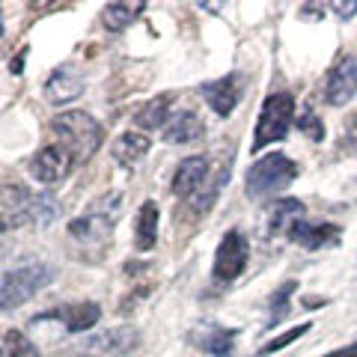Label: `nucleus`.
Segmentation results:
<instances>
[{
	"mask_svg": "<svg viewBox=\"0 0 357 357\" xmlns=\"http://www.w3.org/2000/svg\"><path fill=\"white\" fill-rule=\"evenodd\" d=\"M0 215H3V229H18V227H27V223L48 227V223L60 215V208L51 194H33L24 185L3 182V206H0Z\"/></svg>",
	"mask_w": 357,
	"mask_h": 357,
	"instance_id": "obj_1",
	"label": "nucleus"
},
{
	"mask_svg": "<svg viewBox=\"0 0 357 357\" xmlns=\"http://www.w3.org/2000/svg\"><path fill=\"white\" fill-rule=\"evenodd\" d=\"M122 215V197L119 194H107L98 197L93 206L86 208V215L75 218L69 223V236L81 244H89V248H98V244L110 241L114 236V223Z\"/></svg>",
	"mask_w": 357,
	"mask_h": 357,
	"instance_id": "obj_2",
	"label": "nucleus"
},
{
	"mask_svg": "<svg viewBox=\"0 0 357 357\" xmlns=\"http://www.w3.org/2000/svg\"><path fill=\"white\" fill-rule=\"evenodd\" d=\"M51 131L57 134L60 143L75 155V158H89V155H96L98 146H102V140H105L102 126H98L89 114H84V110H66V114L54 116Z\"/></svg>",
	"mask_w": 357,
	"mask_h": 357,
	"instance_id": "obj_3",
	"label": "nucleus"
},
{
	"mask_svg": "<svg viewBox=\"0 0 357 357\" xmlns=\"http://www.w3.org/2000/svg\"><path fill=\"white\" fill-rule=\"evenodd\" d=\"M298 178V164L289 158V155H262L256 164H250L248 176H244V191L250 199H262L271 197L277 191H283Z\"/></svg>",
	"mask_w": 357,
	"mask_h": 357,
	"instance_id": "obj_4",
	"label": "nucleus"
},
{
	"mask_svg": "<svg viewBox=\"0 0 357 357\" xmlns=\"http://www.w3.org/2000/svg\"><path fill=\"white\" fill-rule=\"evenodd\" d=\"M295 122V98L289 93H271L262 102L259 119H256L253 131V152H262L265 146L283 140Z\"/></svg>",
	"mask_w": 357,
	"mask_h": 357,
	"instance_id": "obj_5",
	"label": "nucleus"
},
{
	"mask_svg": "<svg viewBox=\"0 0 357 357\" xmlns=\"http://www.w3.org/2000/svg\"><path fill=\"white\" fill-rule=\"evenodd\" d=\"M54 277H57V271L45 262H27V265H18L13 271H6L3 286H0L3 310H15L21 304H27L36 292H42L45 286L54 283Z\"/></svg>",
	"mask_w": 357,
	"mask_h": 357,
	"instance_id": "obj_6",
	"label": "nucleus"
},
{
	"mask_svg": "<svg viewBox=\"0 0 357 357\" xmlns=\"http://www.w3.org/2000/svg\"><path fill=\"white\" fill-rule=\"evenodd\" d=\"M248 259H250L248 238H244L238 229H229L215 250V268H211V274H215L218 283H232L238 274H244Z\"/></svg>",
	"mask_w": 357,
	"mask_h": 357,
	"instance_id": "obj_7",
	"label": "nucleus"
},
{
	"mask_svg": "<svg viewBox=\"0 0 357 357\" xmlns=\"http://www.w3.org/2000/svg\"><path fill=\"white\" fill-rule=\"evenodd\" d=\"M321 89H325V102L331 107L349 105L357 96V60L351 57V54H340L337 63L328 69Z\"/></svg>",
	"mask_w": 357,
	"mask_h": 357,
	"instance_id": "obj_8",
	"label": "nucleus"
},
{
	"mask_svg": "<svg viewBox=\"0 0 357 357\" xmlns=\"http://www.w3.org/2000/svg\"><path fill=\"white\" fill-rule=\"evenodd\" d=\"M48 319L63 321V328L69 333H84L102 319V307L96 301H75V304H63V307H54V310H45L39 316H33V321H48Z\"/></svg>",
	"mask_w": 357,
	"mask_h": 357,
	"instance_id": "obj_9",
	"label": "nucleus"
},
{
	"mask_svg": "<svg viewBox=\"0 0 357 357\" xmlns=\"http://www.w3.org/2000/svg\"><path fill=\"white\" fill-rule=\"evenodd\" d=\"M72 164H75V155L63 146V143H57V146H45L39 149L36 155L30 158V176L36 178V182L42 185H54V182H60V178L72 170Z\"/></svg>",
	"mask_w": 357,
	"mask_h": 357,
	"instance_id": "obj_10",
	"label": "nucleus"
},
{
	"mask_svg": "<svg viewBox=\"0 0 357 357\" xmlns=\"http://www.w3.org/2000/svg\"><path fill=\"white\" fill-rule=\"evenodd\" d=\"M241 89H244V77L238 72H232L227 77H220V81L199 84V96L206 98L208 107L215 110L218 116H229L241 98Z\"/></svg>",
	"mask_w": 357,
	"mask_h": 357,
	"instance_id": "obj_11",
	"label": "nucleus"
},
{
	"mask_svg": "<svg viewBox=\"0 0 357 357\" xmlns=\"http://www.w3.org/2000/svg\"><path fill=\"white\" fill-rule=\"evenodd\" d=\"M84 89H86L84 75L77 72V66H72V63L54 69L48 75V81H45V96H48L51 105H69L77 96H84Z\"/></svg>",
	"mask_w": 357,
	"mask_h": 357,
	"instance_id": "obj_12",
	"label": "nucleus"
},
{
	"mask_svg": "<svg viewBox=\"0 0 357 357\" xmlns=\"http://www.w3.org/2000/svg\"><path fill=\"white\" fill-rule=\"evenodd\" d=\"M236 331L218 325V321H203V325H197L191 333H188V342L194 345V349H203L215 357H229L232 354V345H236Z\"/></svg>",
	"mask_w": 357,
	"mask_h": 357,
	"instance_id": "obj_13",
	"label": "nucleus"
},
{
	"mask_svg": "<svg viewBox=\"0 0 357 357\" xmlns=\"http://www.w3.org/2000/svg\"><path fill=\"white\" fill-rule=\"evenodd\" d=\"M206 176H208V161L203 158V155H191V158L178 161L170 191L178 199H191L194 194H199V188L206 185Z\"/></svg>",
	"mask_w": 357,
	"mask_h": 357,
	"instance_id": "obj_14",
	"label": "nucleus"
},
{
	"mask_svg": "<svg viewBox=\"0 0 357 357\" xmlns=\"http://www.w3.org/2000/svg\"><path fill=\"white\" fill-rule=\"evenodd\" d=\"M140 342V333L134 331L131 325H119V328H107L102 333H93V337L86 340L89 349L102 351V354H131L134 349H137Z\"/></svg>",
	"mask_w": 357,
	"mask_h": 357,
	"instance_id": "obj_15",
	"label": "nucleus"
},
{
	"mask_svg": "<svg viewBox=\"0 0 357 357\" xmlns=\"http://www.w3.org/2000/svg\"><path fill=\"white\" fill-rule=\"evenodd\" d=\"M289 238L295 244H301L304 250H321L328 244H337L340 241V227L337 223H307V220H298L292 229H289Z\"/></svg>",
	"mask_w": 357,
	"mask_h": 357,
	"instance_id": "obj_16",
	"label": "nucleus"
},
{
	"mask_svg": "<svg viewBox=\"0 0 357 357\" xmlns=\"http://www.w3.org/2000/svg\"><path fill=\"white\" fill-rule=\"evenodd\" d=\"M164 140L173 146H185V143H197L206 134V122L199 119L194 110H178L170 116V122L164 126Z\"/></svg>",
	"mask_w": 357,
	"mask_h": 357,
	"instance_id": "obj_17",
	"label": "nucleus"
},
{
	"mask_svg": "<svg viewBox=\"0 0 357 357\" xmlns=\"http://www.w3.org/2000/svg\"><path fill=\"white\" fill-rule=\"evenodd\" d=\"M304 203L301 199H277V203L268 208V220H265V236H280V232H286L295 227V223L304 218Z\"/></svg>",
	"mask_w": 357,
	"mask_h": 357,
	"instance_id": "obj_18",
	"label": "nucleus"
},
{
	"mask_svg": "<svg viewBox=\"0 0 357 357\" xmlns=\"http://www.w3.org/2000/svg\"><path fill=\"white\" fill-rule=\"evenodd\" d=\"M158 241V206L155 199H143L137 208V220H134V248L140 253H149Z\"/></svg>",
	"mask_w": 357,
	"mask_h": 357,
	"instance_id": "obj_19",
	"label": "nucleus"
},
{
	"mask_svg": "<svg viewBox=\"0 0 357 357\" xmlns=\"http://www.w3.org/2000/svg\"><path fill=\"white\" fill-rule=\"evenodd\" d=\"M149 146H152V140L146 137V134H140V131H122L119 137L114 140V158L122 167H134V164H140L143 158H146Z\"/></svg>",
	"mask_w": 357,
	"mask_h": 357,
	"instance_id": "obj_20",
	"label": "nucleus"
},
{
	"mask_svg": "<svg viewBox=\"0 0 357 357\" xmlns=\"http://www.w3.org/2000/svg\"><path fill=\"white\" fill-rule=\"evenodd\" d=\"M170 105H173V96H158L152 102L143 105L137 114H134V126L143 128V131H164V126L170 122Z\"/></svg>",
	"mask_w": 357,
	"mask_h": 357,
	"instance_id": "obj_21",
	"label": "nucleus"
},
{
	"mask_svg": "<svg viewBox=\"0 0 357 357\" xmlns=\"http://www.w3.org/2000/svg\"><path fill=\"white\" fill-rule=\"evenodd\" d=\"M146 9V3H107L105 6V13H102V21H105V27L110 33H122L126 27H131L134 21H137V15Z\"/></svg>",
	"mask_w": 357,
	"mask_h": 357,
	"instance_id": "obj_22",
	"label": "nucleus"
},
{
	"mask_svg": "<svg viewBox=\"0 0 357 357\" xmlns=\"http://www.w3.org/2000/svg\"><path fill=\"white\" fill-rule=\"evenodd\" d=\"M3 345H6V357H42L36 349V342L27 340L21 331H6L3 333Z\"/></svg>",
	"mask_w": 357,
	"mask_h": 357,
	"instance_id": "obj_23",
	"label": "nucleus"
},
{
	"mask_svg": "<svg viewBox=\"0 0 357 357\" xmlns=\"http://www.w3.org/2000/svg\"><path fill=\"white\" fill-rule=\"evenodd\" d=\"M310 328H312V325H310V321H301V325H298V328H289L286 333H280V337L268 340V342L262 345V349H259V357H265V354H274V351H283V349H286V345H292L295 340H301V337H304V333H307Z\"/></svg>",
	"mask_w": 357,
	"mask_h": 357,
	"instance_id": "obj_24",
	"label": "nucleus"
},
{
	"mask_svg": "<svg viewBox=\"0 0 357 357\" xmlns=\"http://www.w3.org/2000/svg\"><path fill=\"white\" fill-rule=\"evenodd\" d=\"M295 289H298L295 280H286V283L271 295V319H268V328L277 325V321L286 316V310H289V295H295Z\"/></svg>",
	"mask_w": 357,
	"mask_h": 357,
	"instance_id": "obj_25",
	"label": "nucleus"
},
{
	"mask_svg": "<svg viewBox=\"0 0 357 357\" xmlns=\"http://www.w3.org/2000/svg\"><path fill=\"white\" fill-rule=\"evenodd\" d=\"M298 131H304L310 140H321L325 137V122L316 116V110L312 107H304V114L298 116Z\"/></svg>",
	"mask_w": 357,
	"mask_h": 357,
	"instance_id": "obj_26",
	"label": "nucleus"
},
{
	"mask_svg": "<svg viewBox=\"0 0 357 357\" xmlns=\"http://www.w3.org/2000/svg\"><path fill=\"white\" fill-rule=\"evenodd\" d=\"M342 146H349L351 152H357V116L349 119V126L342 131Z\"/></svg>",
	"mask_w": 357,
	"mask_h": 357,
	"instance_id": "obj_27",
	"label": "nucleus"
},
{
	"mask_svg": "<svg viewBox=\"0 0 357 357\" xmlns=\"http://www.w3.org/2000/svg\"><path fill=\"white\" fill-rule=\"evenodd\" d=\"M331 6L337 9V15H340V18H354V13H357V0H349V3L337 0V3H331Z\"/></svg>",
	"mask_w": 357,
	"mask_h": 357,
	"instance_id": "obj_28",
	"label": "nucleus"
},
{
	"mask_svg": "<svg viewBox=\"0 0 357 357\" xmlns=\"http://www.w3.org/2000/svg\"><path fill=\"white\" fill-rule=\"evenodd\" d=\"M24 57H27V48H21V51L15 54V60L9 63V72H13V75H21V69H24Z\"/></svg>",
	"mask_w": 357,
	"mask_h": 357,
	"instance_id": "obj_29",
	"label": "nucleus"
},
{
	"mask_svg": "<svg viewBox=\"0 0 357 357\" xmlns=\"http://www.w3.org/2000/svg\"><path fill=\"white\" fill-rule=\"evenodd\" d=\"M325 357H357V342L345 345V349H337V351H331V354H325Z\"/></svg>",
	"mask_w": 357,
	"mask_h": 357,
	"instance_id": "obj_30",
	"label": "nucleus"
},
{
	"mask_svg": "<svg viewBox=\"0 0 357 357\" xmlns=\"http://www.w3.org/2000/svg\"><path fill=\"white\" fill-rule=\"evenodd\" d=\"M84 357H93V354H84Z\"/></svg>",
	"mask_w": 357,
	"mask_h": 357,
	"instance_id": "obj_31",
	"label": "nucleus"
},
{
	"mask_svg": "<svg viewBox=\"0 0 357 357\" xmlns=\"http://www.w3.org/2000/svg\"><path fill=\"white\" fill-rule=\"evenodd\" d=\"M3 357H6V354H3Z\"/></svg>",
	"mask_w": 357,
	"mask_h": 357,
	"instance_id": "obj_32",
	"label": "nucleus"
}]
</instances>
